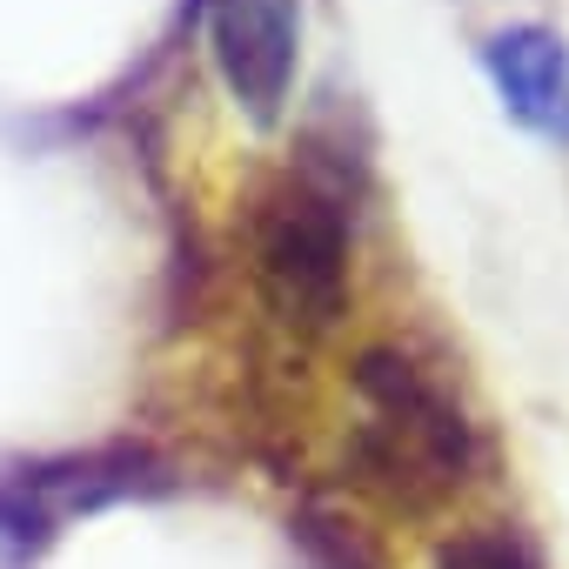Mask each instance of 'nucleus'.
Masks as SVG:
<instances>
[{
    "instance_id": "f257e3e1",
    "label": "nucleus",
    "mask_w": 569,
    "mask_h": 569,
    "mask_svg": "<svg viewBox=\"0 0 569 569\" xmlns=\"http://www.w3.org/2000/svg\"><path fill=\"white\" fill-rule=\"evenodd\" d=\"M349 396H356V422H349L342 462L376 502L402 516H429L469 489L482 462V436L462 396L422 356L396 342H369L349 362Z\"/></svg>"
},
{
    "instance_id": "f03ea898",
    "label": "nucleus",
    "mask_w": 569,
    "mask_h": 569,
    "mask_svg": "<svg viewBox=\"0 0 569 569\" xmlns=\"http://www.w3.org/2000/svg\"><path fill=\"white\" fill-rule=\"evenodd\" d=\"M349 201L316 168H289L254 194L248 214V261L268 316L296 336H329L349 316V274H356Z\"/></svg>"
},
{
    "instance_id": "7ed1b4c3",
    "label": "nucleus",
    "mask_w": 569,
    "mask_h": 569,
    "mask_svg": "<svg viewBox=\"0 0 569 569\" xmlns=\"http://www.w3.org/2000/svg\"><path fill=\"white\" fill-rule=\"evenodd\" d=\"M201 21L228 101L254 128H274L302 68V0H201Z\"/></svg>"
},
{
    "instance_id": "20e7f679",
    "label": "nucleus",
    "mask_w": 569,
    "mask_h": 569,
    "mask_svg": "<svg viewBox=\"0 0 569 569\" xmlns=\"http://www.w3.org/2000/svg\"><path fill=\"white\" fill-rule=\"evenodd\" d=\"M476 61L502 121L569 154V34H556L549 21H502L482 34Z\"/></svg>"
},
{
    "instance_id": "39448f33",
    "label": "nucleus",
    "mask_w": 569,
    "mask_h": 569,
    "mask_svg": "<svg viewBox=\"0 0 569 569\" xmlns=\"http://www.w3.org/2000/svg\"><path fill=\"white\" fill-rule=\"evenodd\" d=\"M429 569H542V556L516 522H462L436 542Z\"/></svg>"
}]
</instances>
